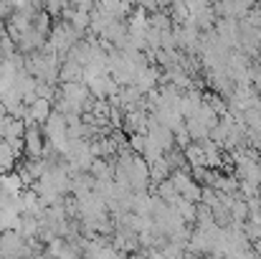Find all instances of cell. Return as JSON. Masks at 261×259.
Instances as JSON below:
<instances>
[{
    "mask_svg": "<svg viewBox=\"0 0 261 259\" xmlns=\"http://www.w3.org/2000/svg\"><path fill=\"white\" fill-rule=\"evenodd\" d=\"M31 107V117H33V122H38V125H46V120L51 117V112H54V99H48V97H38L33 104H28Z\"/></svg>",
    "mask_w": 261,
    "mask_h": 259,
    "instance_id": "cell-1",
    "label": "cell"
},
{
    "mask_svg": "<svg viewBox=\"0 0 261 259\" xmlns=\"http://www.w3.org/2000/svg\"><path fill=\"white\" fill-rule=\"evenodd\" d=\"M18 160H20V155L15 153V148L8 140H3L0 143V166H3V171H13L18 166Z\"/></svg>",
    "mask_w": 261,
    "mask_h": 259,
    "instance_id": "cell-2",
    "label": "cell"
},
{
    "mask_svg": "<svg viewBox=\"0 0 261 259\" xmlns=\"http://www.w3.org/2000/svg\"><path fill=\"white\" fill-rule=\"evenodd\" d=\"M33 28H36L38 33L48 36V33H51V28H54V15H51L46 8H41V10L36 13V18H33Z\"/></svg>",
    "mask_w": 261,
    "mask_h": 259,
    "instance_id": "cell-3",
    "label": "cell"
},
{
    "mask_svg": "<svg viewBox=\"0 0 261 259\" xmlns=\"http://www.w3.org/2000/svg\"><path fill=\"white\" fill-rule=\"evenodd\" d=\"M74 8H82V10H91V5H94V0H69Z\"/></svg>",
    "mask_w": 261,
    "mask_h": 259,
    "instance_id": "cell-4",
    "label": "cell"
},
{
    "mask_svg": "<svg viewBox=\"0 0 261 259\" xmlns=\"http://www.w3.org/2000/svg\"><path fill=\"white\" fill-rule=\"evenodd\" d=\"M5 33H8V20L0 18V36H5Z\"/></svg>",
    "mask_w": 261,
    "mask_h": 259,
    "instance_id": "cell-5",
    "label": "cell"
},
{
    "mask_svg": "<svg viewBox=\"0 0 261 259\" xmlns=\"http://www.w3.org/2000/svg\"><path fill=\"white\" fill-rule=\"evenodd\" d=\"M0 38H3V36H0Z\"/></svg>",
    "mask_w": 261,
    "mask_h": 259,
    "instance_id": "cell-6",
    "label": "cell"
}]
</instances>
